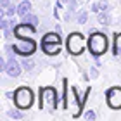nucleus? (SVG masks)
I'll list each match as a JSON object with an SVG mask.
<instances>
[{
    "instance_id": "nucleus-1",
    "label": "nucleus",
    "mask_w": 121,
    "mask_h": 121,
    "mask_svg": "<svg viewBox=\"0 0 121 121\" xmlns=\"http://www.w3.org/2000/svg\"><path fill=\"white\" fill-rule=\"evenodd\" d=\"M88 47H90V52L93 56H102L107 48V40L106 36L100 35V33H93L88 40Z\"/></svg>"
},
{
    "instance_id": "nucleus-2",
    "label": "nucleus",
    "mask_w": 121,
    "mask_h": 121,
    "mask_svg": "<svg viewBox=\"0 0 121 121\" xmlns=\"http://www.w3.org/2000/svg\"><path fill=\"white\" fill-rule=\"evenodd\" d=\"M14 102L16 106H17L19 109H28L31 104H33V93L30 88H19L17 92L14 93Z\"/></svg>"
},
{
    "instance_id": "nucleus-3",
    "label": "nucleus",
    "mask_w": 121,
    "mask_h": 121,
    "mask_svg": "<svg viewBox=\"0 0 121 121\" xmlns=\"http://www.w3.org/2000/svg\"><path fill=\"white\" fill-rule=\"evenodd\" d=\"M85 48V40L80 33H71L68 38V50L73 54V56H78V54L83 52Z\"/></svg>"
},
{
    "instance_id": "nucleus-4",
    "label": "nucleus",
    "mask_w": 121,
    "mask_h": 121,
    "mask_svg": "<svg viewBox=\"0 0 121 121\" xmlns=\"http://www.w3.org/2000/svg\"><path fill=\"white\" fill-rule=\"evenodd\" d=\"M47 106V107H57V95H56V90L47 86V88H42L40 90V107Z\"/></svg>"
},
{
    "instance_id": "nucleus-5",
    "label": "nucleus",
    "mask_w": 121,
    "mask_h": 121,
    "mask_svg": "<svg viewBox=\"0 0 121 121\" xmlns=\"http://www.w3.org/2000/svg\"><path fill=\"white\" fill-rule=\"evenodd\" d=\"M12 48H14L16 54H21V56H31V54L35 52L36 45H35V42H33L31 38H28V40H24V38H19V40L14 43Z\"/></svg>"
},
{
    "instance_id": "nucleus-6",
    "label": "nucleus",
    "mask_w": 121,
    "mask_h": 121,
    "mask_svg": "<svg viewBox=\"0 0 121 121\" xmlns=\"http://www.w3.org/2000/svg\"><path fill=\"white\" fill-rule=\"evenodd\" d=\"M80 106H81V100L76 102V90L71 88L66 92V107L73 111V116H80Z\"/></svg>"
},
{
    "instance_id": "nucleus-7",
    "label": "nucleus",
    "mask_w": 121,
    "mask_h": 121,
    "mask_svg": "<svg viewBox=\"0 0 121 121\" xmlns=\"http://www.w3.org/2000/svg\"><path fill=\"white\" fill-rule=\"evenodd\" d=\"M107 104L112 109H121V88L119 86L107 90Z\"/></svg>"
},
{
    "instance_id": "nucleus-8",
    "label": "nucleus",
    "mask_w": 121,
    "mask_h": 121,
    "mask_svg": "<svg viewBox=\"0 0 121 121\" xmlns=\"http://www.w3.org/2000/svg\"><path fill=\"white\" fill-rule=\"evenodd\" d=\"M14 33L17 38H31L35 35V26H31L28 23H23V24H17L14 28Z\"/></svg>"
},
{
    "instance_id": "nucleus-9",
    "label": "nucleus",
    "mask_w": 121,
    "mask_h": 121,
    "mask_svg": "<svg viewBox=\"0 0 121 121\" xmlns=\"http://www.w3.org/2000/svg\"><path fill=\"white\" fill-rule=\"evenodd\" d=\"M42 48L43 52H47L48 56H54L60 50V43H47V42H42Z\"/></svg>"
},
{
    "instance_id": "nucleus-10",
    "label": "nucleus",
    "mask_w": 121,
    "mask_h": 121,
    "mask_svg": "<svg viewBox=\"0 0 121 121\" xmlns=\"http://www.w3.org/2000/svg\"><path fill=\"white\" fill-rule=\"evenodd\" d=\"M5 71L10 74V76H17L19 73H21V69H19V64L16 62L14 59H10L9 62H7V68H5Z\"/></svg>"
},
{
    "instance_id": "nucleus-11",
    "label": "nucleus",
    "mask_w": 121,
    "mask_h": 121,
    "mask_svg": "<svg viewBox=\"0 0 121 121\" xmlns=\"http://www.w3.org/2000/svg\"><path fill=\"white\" fill-rule=\"evenodd\" d=\"M30 9H31V4L28 0H24V2H21V5L17 7V14L19 16H26V14H30Z\"/></svg>"
},
{
    "instance_id": "nucleus-12",
    "label": "nucleus",
    "mask_w": 121,
    "mask_h": 121,
    "mask_svg": "<svg viewBox=\"0 0 121 121\" xmlns=\"http://www.w3.org/2000/svg\"><path fill=\"white\" fill-rule=\"evenodd\" d=\"M43 42H47V43H60V38H59V35H56V33H48V35H45Z\"/></svg>"
},
{
    "instance_id": "nucleus-13",
    "label": "nucleus",
    "mask_w": 121,
    "mask_h": 121,
    "mask_svg": "<svg viewBox=\"0 0 121 121\" xmlns=\"http://www.w3.org/2000/svg\"><path fill=\"white\" fill-rule=\"evenodd\" d=\"M23 17H24V23H28V24H31V26H36V24H38V19H36V16L26 14V16H23Z\"/></svg>"
},
{
    "instance_id": "nucleus-14",
    "label": "nucleus",
    "mask_w": 121,
    "mask_h": 121,
    "mask_svg": "<svg viewBox=\"0 0 121 121\" xmlns=\"http://www.w3.org/2000/svg\"><path fill=\"white\" fill-rule=\"evenodd\" d=\"M114 54H121V35H118L114 42Z\"/></svg>"
},
{
    "instance_id": "nucleus-15",
    "label": "nucleus",
    "mask_w": 121,
    "mask_h": 121,
    "mask_svg": "<svg viewBox=\"0 0 121 121\" xmlns=\"http://www.w3.org/2000/svg\"><path fill=\"white\" fill-rule=\"evenodd\" d=\"M23 66H24V69H26V71H31V69H33V66H35V62H33V60L24 59V60H23Z\"/></svg>"
},
{
    "instance_id": "nucleus-16",
    "label": "nucleus",
    "mask_w": 121,
    "mask_h": 121,
    "mask_svg": "<svg viewBox=\"0 0 121 121\" xmlns=\"http://www.w3.org/2000/svg\"><path fill=\"white\" fill-rule=\"evenodd\" d=\"M99 23H100V24H107L109 23L107 14H99Z\"/></svg>"
},
{
    "instance_id": "nucleus-17",
    "label": "nucleus",
    "mask_w": 121,
    "mask_h": 121,
    "mask_svg": "<svg viewBox=\"0 0 121 121\" xmlns=\"http://www.w3.org/2000/svg\"><path fill=\"white\" fill-rule=\"evenodd\" d=\"M102 9H107V4L106 2H100V4L93 5V10H95V12H97V10H102Z\"/></svg>"
},
{
    "instance_id": "nucleus-18",
    "label": "nucleus",
    "mask_w": 121,
    "mask_h": 121,
    "mask_svg": "<svg viewBox=\"0 0 121 121\" xmlns=\"http://www.w3.org/2000/svg\"><path fill=\"white\" fill-rule=\"evenodd\" d=\"M9 116H10V118H16V119H19V118H23V114H21L19 111H9Z\"/></svg>"
},
{
    "instance_id": "nucleus-19",
    "label": "nucleus",
    "mask_w": 121,
    "mask_h": 121,
    "mask_svg": "<svg viewBox=\"0 0 121 121\" xmlns=\"http://www.w3.org/2000/svg\"><path fill=\"white\" fill-rule=\"evenodd\" d=\"M5 12H7V16H12L14 12H17V9H16V7H9L7 10H5Z\"/></svg>"
},
{
    "instance_id": "nucleus-20",
    "label": "nucleus",
    "mask_w": 121,
    "mask_h": 121,
    "mask_svg": "<svg viewBox=\"0 0 121 121\" xmlns=\"http://www.w3.org/2000/svg\"><path fill=\"white\" fill-rule=\"evenodd\" d=\"M85 118H86V119H95V112H92V111H88V112L85 114Z\"/></svg>"
},
{
    "instance_id": "nucleus-21",
    "label": "nucleus",
    "mask_w": 121,
    "mask_h": 121,
    "mask_svg": "<svg viewBox=\"0 0 121 121\" xmlns=\"http://www.w3.org/2000/svg\"><path fill=\"white\" fill-rule=\"evenodd\" d=\"M7 21H5V19H2V23H0V28H2V30H7Z\"/></svg>"
},
{
    "instance_id": "nucleus-22",
    "label": "nucleus",
    "mask_w": 121,
    "mask_h": 121,
    "mask_svg": "<svg viewBox=\"0 0 121 121\" xmlns=\"http://www.w3.org/2000/svg\"><path fill=\"white\" fill-rule=\"evenodd\" d=\"M85 21H86V12L80 14V23H85Z\"/></svg>"
},
{
    "instance_id": "nucleus-23",
    "label": "nucleus",
    "mask_w": 121,
    "mask_h": 121,
    "mask_svg": "<svg viewBox=\"0 0 121 121\" xmlns=\"http://www.w3.org/2000/svg\"><path fill=\"white\" fill-rule=\"evenodd\" d=\"M9 5V0H2V7H7Z\"/></svg>"
}]
</instances>
